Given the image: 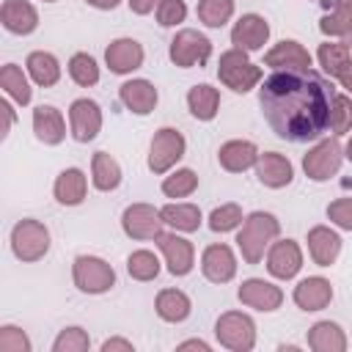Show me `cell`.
<instances>
[{"label":"cell","mask_w":352,"mask_h":352,"mask_svg":"<svg viewBox=\"0 0 352 352\" xmlns=\"http://www.w3.org/2000/svg\"><path fill=\"white\" fill-rule=\"evenodd\" d=\"M330 85L311 69L275 72L258 88L261 116L270 129L292 143L316 140L330 126Z\"/></svg>","instance_id":"obj_1"},{"label":"cell","mask_w":352,"mask_h":352,"mask_svg":"<svg viewBox=\"0 0 352 352\" xmlns=\"http://www.w3.org/2000/svg\"><path fill=\"white\" fill-rule=\"evenodd\" d=\"M280 234V220L272 212H250L236 234V248L242 253V258L248 264H258L264 258V253L270 250V245L278 239Z\"/></svg>","instance_id":"obj_2"},{"label":"cell","mask_w":352,"mask_h":352,"mask_svg":"<svg viewBox=\"0 0 352 352\" xmlns=\"http://www.w3.org/2000/svg\"><path fill=\"white\" fill-rule=\"evenodd\" d=\"M217 77L226 88L236 91V94H248L261 82V66H256L245 50H226L217 60Z\"/></svg>","instance_id":"obj_3"},{"label":"cell","mask_w":352,"mask_h":352,"mask_svg":"<svg viewBox=\"0 0 352 352\" xmlns=\"http://www.w3.org/2000/svg\"><path fill=\"white\" fill-rule=\"evenodd\" d=\"M214 336L231 352H250L256 346V322L242 311H226L214 322Z\"/></svg>","instance_id":"obj_4"},{"label":"cell","mask_w":352,"mask_h":352,"mask_svg":"<svg viewBox=\"0 0 352 352\" xmlns=\"http://www.w3.org/2000/svg\"><path fill=\"white\" fill-rule=\"evenodd\" d=\"M11 250L19 261H38L50 250V231L41 220L25 217L11 228Z\"/></svg>","instance_id":"obj_5"},{"label":"cell","mask_w":352,"mask_h":352,"mask_svg":"<svg viewBox=\"0 0 352 352\" xmlns=\"http://www.w3.org/2000/svg\"><path fill=\"white\" fill-rule=\"evenodd\" d=\"M72 280L85 294H104L116 286V270L99 256H77L72 264Z\"/></svg>","instance_id":"obj_6"},{"label":"cell","mask_w":352,"mask_h":352,"mask_svg":"<svg viewBox=\"0 0 352 352\" xmlns=\"http://www.w3.org/2000/svg\"><path fill=\"white\" fill-rule=\"evenodd\" d=\"M170 60L179 69H192V66H204L212 55V41L192 28H182L173 38H170V50H168Z\"/></svg>","instance_id":"obj_7"},{"label":"cell","mask_w":352,"mask_h":352,"mask_svg":"<svg viewBox=\"0 0 352 352\" xmlns=\"http://www.w3.org/2000/svg\"><path fill=\"white\" fill-rule=\"evenodd\" d=\"M184 135L173 126H160L148 146V170L151 173H168L182 157H184Z\"/></svg>","instance_id":"obj_8"},{"label":"cell","mask_w":352,"mask_h":352,"mask_svg":"<svg viewBox=\"0 0 352 352\" xmlns=\"http://www.w3.org/2000/svg\"><path fill=\"white\" fill-rule=\"evenodd\" d=\"M341 162H344V148H341V143H338L336 138H324V140H319L314 148L305 151V157H302V170H305V176H308L311 182H327V179H333V176L338 173Z\"/></svg>","instance_id":"obj_9"},{"label":"cell","mask_w":352,"mask_h":352,"mask_svg":"<svg viewBox=\"0 0 352 352\" xmlns=\"http://www.w3.org/2000/svg\"><path fill=\"white\" fill-rule=\"evenodd\" d=\"M162 214L151 204H129L121 214V228L132 239H157L162 234Z\"/></svg>","instance_id":"obj_10"},{"label":"cell","mask_w":352,"mask_h":352,"mask_svg":"<svg viewBox=\"0 0 352 352\" xmlns=\"http://www.w3.org/2000/svg\"><path fill=\"white\" fill-rule=\"evenodd\" d=\"M154 242H157V248L162 250V256H165V264H168V272H170V275H176V278L190 275V270L195 267V248H192V242H190V239L179 236L176 231H173V234L162 231Z\"/></svg>","instance_id":"obj_11"},{"label":"cell","mask_w":352,"mask_h":352,"mask_svg":"<svg viewBox=\"0 0 352 352\" xmlns=\"http://www.w3.org/2000/svg\"><path fill=\"white\" fill-rule=\"evenodd\" d=\"M69 129H72V138L77 143L94 140L102 129V107L88 96L74 99L69 107Z\"/></svg>","instance_id":"obj_12"},{"label":"cell","mask_w":352,"mask_h":352,"mask_svg":"<svg viewBox=\"0 0 352 352\" xmlns=\"http://www.w3.org/2000/svg\"><path fill=\"white\" fill-rule=\"evenodd\" d=\"M302 270V250L294 239H275L267 250V272L278 280H292Z\"/></svg>","instance_id":"obj_13"},{"label":"cell","mask_w":352,"mask_h":352,"mask_svg":"<svg viewBox=\"0 0 352 352\" xmlns=\"http://www.w3.org/2000/svg\"><path fill=\"white\" fill-rule=\"evenodd\" d=\"M236 297H239L242 305H248L253 311L272 314L283 302V289L275 286V283H270V280H264V278H248V280H242Z\"/></svg>","instance_id":"obj_14"},{"label":"cell","mask_w":352,"mask_h":352,"mask_svg":"<svg viewBox=\"0 0 352 352\" xmlns=\"http://www.w3.org/2000/svg\"><path fill=\"white\" fill-rule=\"evenodd\" d=\"M264 66L275 72H302V69H311V52L300 41L283 38L264 52Z\"/></svg>","instance_id":"obj_15"},{"label":"cell","mask_w":352,"mask_h":352,"mask_svg":"<svg viewBox=\"0 0 352 352\" xmlns=\"http://www.w3.org/2000/svg\"><path fill=\"white\" fill-rule=\"evenodd\" d=\"M270 38V25L258 14H242L231 28V44L245 52H258Z\"/></svg>","instance_id":"obj_16"},{"label":"cell","mask_w":352,"mask_h":352,"mask_svg":"<svg viewBox=\"0 0 352 352\" xmlns=\"http://www.w3.org/2000/svg\"><path fill=\"white\" fill-rule=\"evenodd\" d=\"M201 272L212 283H228L236 275V256L228 245H209L201 253Z\"/></svg>","instance_id":"obj_17"},{"label":"cell","mask_w":352,"mask_h":352,"mask_svg":"<svg viewBox=\"0 0 352 352\" xmlns=\"http://www.w3.org/2000/svg\"><path fill=\"white\" fill-rule=\"evenodd\" d=\"M143 58H146V52H143L140 41H135V38H116L104 50V63L113 74H132L135 69L143 66Z\"/></svg>","instance_id":"obj_18"},{"label":"cell","mask_w":352,"mask_h":352,"mask_svg":"<svg viewBox=\"0 0 352 352\" xmlns=\"http://www.w3.org/2000/svg\"><path fill=\"white\" fill-rule=\"evenodd\" d=\"M256 176L264 187L270 190H280L286 184H292L294 179V165L289 162V157L278 154V151H264L256 160Z\"/></svg>","instance_id":"obj_19"},{"label":"cell","mask_w":352,"mask_h":352,"mask_svg":"<svg viewBox=\"0 0 352 352\" xmlns=\"http://www.w3.org/2000/svg\"><path fill=\"white\" fill-rule=\"evenodd\" d=\"M0 22L8 33L14 36H28L38 28V11L28 0H3L0 8Z\"/></svg>","instance_id":"obj_20"},{"label":"cell","mask_w":352,"mask_h":352,"mask_svg":"<svg viewBox=\"0 0 352 352\" xmlns=\"http://www.w3.org/2000/svg\"><path fill=\"white\" fill-rule=\"evenodd\" d=\"M118 96H121L124 107H126L129 113H135V116H148V113L157 107V99H160L157 88H154L148 80H143V77L126 80V82L118 88Z\"/></svg>","instance_id":"obj_21"},{"label":"cell","mask_w":352,"mask_h":352,"mask_svg":"<svg viewBox=\"0 0 352 352\" xmlns=\"http://www.w3.org/2000/svg\"><path fill=\"white\" fill-rule=\"evenodd\" d=\"M292 297H294L297 308H302V311H322V308H327L330 300H333V286H330L327 278L311 275V278H302V280L294 286V294H292Z\"/></svg>","instance_id":"obj_22"},{"label":"cell","mask_w":352,"mask_h":352,"mask_svg":"<svg viewBox=\"0 0 352 352\" xmlns=\"http://www.w3.org/2000/svg\"><path fill=\"white\" fill-rule=\"evenodd\" d=\"M308 253L316 267H330L341 253V236L330 226H314L308 231Z\"/></svg>","instance_id":"obj_23"},{"label":"cell","mask_w":352,"mask_h":352,"mask_svg":"<svg viewBox=\"0 0 352 352\" xmlns=\"http://www.w3.org/2000/svg\"><path fill=\"white\" fill-rule=\"evenodd\" d=\"M256 160H258V148L250 140H226L217 151V162L228 173H242L248 168H256Z\"/></svg>","instance_id":"obj_24"},{"label":"cell","mask_w":352,"mask_h":352,"mask_svg":"<svg viewBox=\"0 0 352 352\" xmlns=\"http://www.w3.org/2000/svg\"><path fill=\"white\" fill-rule=\"evenodd\" d=\"M33 132L44 146H58L66 138V121L60 110L52 104H38L33 110Z\"/></svg>","instance_id":"obj_25"},{"label":"cell","mask_w":352,"mask_h":352,"mask_svg":"<svg viewBox=\"0 0 352 352\" xmlns=\"http://www.w3.org/2000/svg\"><path fill=\"white\" fill-rule=\"evenodd\" d=\"M52 192H55V201H58V204H63V206H77V204L85 201L88 179H85V173H82L80 168H66V170L58 173Z\"/></svg>","instance_id":"obj_26"},{"label":"cell","mask_w":352,"mask_h":352,"mask_svg":"<svg viewBox=\"0 0 352 352\" xmlns=\"http://www.w3.org/2000/svg\"><path fill=\"white\" fill-rule=\"evenodd\" d=\"M319 30L324 36L341 38L352 50V0H333V11L322 16Z\"/></svg>","instance_id":"obj_27"},{"label":"cell","mask_w":352,"mask_h":352,"mask_svg":"<svg viewBox=\"0 0 352 352\" xmlns=\"http://www.w3.org/2000/svg\"><path fill=\"white\" fill-rule=\"evenodd\" d=\"M346 344V333L341 330V324L330 319H322L308 330V346L314 352H344Z\"/></svg>","instance_id":"obj_28"},{"label":"cell","mask_w":352,"mask_h":352,"mask_svg":"<svg viewBox=\"0 0 352 352\" xmlns=\"http://www.w3.org/2000/svg\"><path fill=\"white\" fill-rule=\"evenodd\" d=\"M154 311H157V316L162 322H173L176 324V322H184L190 316L192 302L182 289H162L157 294V300H154Z\"/></svg>","instance_id":"obj_29"},{"label":"cell","mask_w":352,"mask_h":352,"mask_svg":"<svg viewBox=\"0 0 352 352\" xmlns=\"http://www.w3.org/2000/svg\"><path fill=\"white\" fill-rule=\"evenodd\" d=\"M25 66H28L30 80H33L36 85H41V88H52V85L60 80V63H58V58H55L52 52L36 50V52L28 55Z\"/></svg>","instance_id":"obj_30"},{"label":"cell","mask_w":352,"mask_h":352,"mask_svg":"<svg viewBox=\"0 0 352 352\" xmlns=\"http://www.w3.org/2000/svg\"><path fill=\"white\" fill-rule=\"evenodd\" d=\"M187 107L198 121H212L217 116V110H220V91L206 85V82L192 85L187 91Z\"/></svg>","instance_id":"obj_31"},{"label":"cell","mask_w":352,"mask_h":352,"mask_svg":"<svg viewBox=\"0 0 352 352\" xmlns=\"http://www.w3.org/2000/svg\"><path fill=\"white\" fill-rule=\"evenodd\" d=\"M91 182L99 192H110L121 184V165L107 154V151H96L91 157Z\"/></svg>","instance_id":"obj_32"},{"label":"cell","mask_w":352,"mask_h":352,"mask_svg":"<svg viewBox=\"0 0 352 352\" xmlns=\"http://www.w3.org/2000/svg\"><path fill=\"white\" fill-rule=\"evenodd\" d=\"M165 226H170L173 231H184V234H192L201 228V209L195 204H165L160 209Z\"/></svg>","instance_id":"obj_33"},{"label":"cell","mask_w":352,"mask_h":352,"mask_svg":"<svg viewBox=\"0 0 352 352\" xmlns=\"http://www.w3.org/2000/svg\"><path fill=\"white\" fill-rule=\"evenodd\" d=\"M0 88L16 104H30V99H33V88H30L28 77L22 74V69L16 63H3V69H0Z\"/></svg>","instance_id":"obj_34"},{"label":"cell","mask_w":352,"mask_h":352,"mask_svg":"<svg viewBox=\"0 0 352 352\" xmlns=\"http://www.w3.org/2000/svg\"><path fill=\"white\" fill-rule=\"evenodd\" d=\"M316 60H319V66H322L324 74L338 77L341 69L349 63V47L344 41H324L316 50Z\"/></svg>","instance_id":"obj_35"},{"label":"cell","mask_w":352,"mask_h":352,"mask_svg":"<svg viewBox=\"0 0 352 352\" xmlns=\"http://www.w3.org/2000/svg\"><path fill=\"white\" fill-rule=\"evenodd\" d=\"M69 77L80 85V88H91L99 82V63L88 55V52H74L69 58Z\"/></svg>","instance_id":"obj_36"},{"label":"cell","mask_w":352,"mask_h":352,"mask_svg":"<svg viewBox=\"0 0 352 352\" xmlns=\"http://www.w3.org/2000/svg\"><path fill=\"white\" fill-rule=\"evenodd\" d=\"M195 14L206 28H223L234 16V0H198Z\"/></svg>","instance_id":"obj_37"},{"label":"cell","mask_w":352,"mask_h":352,"mask_svg":"<svg viewBox=\"0 0 352 352\" xmlns=\"http://www.w3.org/2000/svg\"><path fill=\"white\" fill-rule=\"evenodd\" d=\"M195 190H198V176L190 168H179V170H173L170 176L162 179V192L168 198H187Z\"/></svg>","instance_id":"obj_38"},{"label":"cell","mask_w":352,"mask_h":352,"mask_svg":"<svg viewBox=\"0 0 352 352\" xmlns=\"http://www.w3.org/2000/svg\"><path fill=\"white\" fill-rule=\"evenodd\" d=\"M126 272L135 280H154L160 275V258L151 250H132L126 258Z\"/></svg>","instance_id":"obj_39"},{"label":"cell","mask_w":352,"mask_h":352,"mask_svg":"<svg viewBox=\"0 0 352 352\" xmlns=\"http://www.w3.org/2000/svg\"><path fill=\"white\" fill-rule=\"evenodd\" d=\"M239 226H242V206L239 204H220L209 214V228L214 234H226V231H234Z\"/></svg>","instance_id":"obj_40"},{"label":"cell","mask_w":352,"mask_h":352,"mask_svg":"<svg viewBox=\"0 0 352 352\" xmlns=\"http://www.w3.org/2000/svg\"><path fill=\"white\" fill-rule=\"evenodd\" d=\"M330 129L333 135H346L352 129V99L344 94H333L330 102Z\"/></svg>","instance_id":"obj_41"},{"label":"cell","mask_w":352,"mask_h":352,"mask_svg":"<svg viewBox=\"0 0 352 352\" xmlns=\"http://www.w3.org/2000/svg\"><path fill=\"white\" fill-rule=\"evenodd\" d=\"M88 346H91V338L82 327H63L52 341V352H85Z\"/></svg>","instance_id":"obj_42"},{"label":"cell","mask_w":352,"mask_h":352,"mask_svg":"<svg viewBox=\"0 0 352 352\" xmlns=\"http://www.w3.org/2000/svg\"><path fill=\"white\" fill-rule=\"evenodd\" d=\"M187 16V3L184 0H160L157 6V22L162 28H176Z\"/></svg>","instance_id":"obj_43"},{"label":"cell","mask_w":352,"mask_h":352,"mask_svg":"<svg viewBox=\"0 0 352 352\" xmlns=\"http://www.w3.org/2000/svg\"><path fill=\"white\" fill-rule=\"evenodd\" d=\"M0 352H30V338L16 324L0 327Z\"/></svg>","instance_id":"obj_44"},{"label":"cell","mask_w":352,"mask_h":352,"mask_svg":"<svg viewBox=\"0 0 352 352\" xmlns=\"http://www.w3.org/2000/svg\"><path fill=\"white\" fill-rule=\"evenodd\" d=\"M327 217L344 231H352V198H336L327 204Z\"/></svg>","instance_id":"obj_45"},{"label":"cell","mask_w":352,"mask_h":352,"mask_svg":"<svg viewBox=\"0 0 352 352\" xmlns=\"http://www.w3.org/2000/svg\"><path fill=\"white\" fill-rule=\"evenodd\" d=\"M116 349H121V352H132L135 346H132V341H126V338H118V336H113V338L102 341V352H116Z\"/></svg>","instance_id":"obj_46"},{"label":"cell","mask_w":352,"mask_h":352,"mask_svg":"<svg viewBox=\"0 0 352 352\" xmlns=\"http://www.w3.org/2000/svg\"><path fill=\"white\" fill-rule=\"evenodd\" d=\"M126 3H129V11L138 16H146L160 6V0H126Z\"/></svg>","instance_id":"obj_47"},{"label":"cell","mask_w":352,"mask_h":352,"mask_svg":"<svg viewBox=\"0 0 352 352\" xmlns=\"http://www.w3.org/2000/svg\"><path fill=\"white\" fill-rule=\"evenodd\" d=\"M0 110H3V116H6V126H3V138H6V135L11 132V126H14V121H16V113H14V107H11L8 99L0 102Z\"/></svg>","instance_id":"obj_48"},{"label":"cell","mask_w":352,"mask_h":352,"mask_svg":"<svg viewBox=\"0 0 352 352\" xmlns=\"http://www.w3.org/2000/svg\"><path fill=\"white\" fill-rule=\"evenodd\" d=\"M336 80H338V82H341V85H344V88L352 94V60H349V63L341 69V74H338Z\"/></svg>","instance_id":"obj_49"},{"label":"cell","mask_w":352,"mask_h":352,"mask_svg":"<svg viewBox=\"0 0 352 352\" xmlns=\"http://www.w3.org/2000/svg\"><path fill=\"white\" fill-rule=\"evenodd\" d=\"M179 349H201V352H209L212 346L206 341H201V338H190V341H182Z\"/></svg>","instance_id":"obj_50"},{"label":"cell","mask_w":352,"mask_h":352,"mask_svg":"<svg viewBox=\"0 0 352 352\" xmlns=\"http://www.w3.org/2000/svg\"><path fill=\"white\" fill-rule=\"evenodd\" d=\"M88 6H94V8H99V11H113L121 0H85Z\"/></svg>","instance_id":"obj_51"},{"label":"cell","mask_w":352,"mask_h":352,"mask_svg":"<svg viewBox=\"0 0 352 352\" xmlns=\"http://www.w3.org/2000/svg\"><path fill=\"white\" fill-rule=\"evenodd\" d=\"M344 157H346V160H349V162H352V138H349V143H346V146H344Z\"/></svg>","instance_id":"obj_52"},{"label":"cell","mask_w":352,"mask_h":352,"mask_svg":"<svg viewBox=\"0 0 352 352\" xmlns=\"http://www.w3.org/2000/svg\"><path fill=\"white\" fill-rule=\"evenodd\" d=\"M44 3H58V0H44Z\"/></svg>","instance_id":"obj_53"}]
</instances>
